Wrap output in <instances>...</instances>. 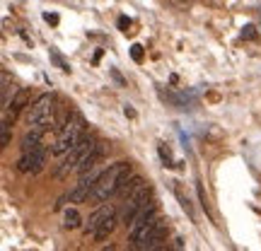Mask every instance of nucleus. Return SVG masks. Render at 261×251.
Here are the masks:
<instances>
[{
	"label": "nucleus",
	"instance_id": "obj_15",
	"mask_svg": "<svg viewBox=\"0 0 261 251\" xmlns=\"http://www.w3.org/2000/svg\"><path fill=\"white\" fill-rule=\"evenodd\" d=\"M44 22H46V24H51V27H56L58 22H61V17H58L56 12H44Z\"/></svg>",
	"mask_w": 261,
	"mask_h": 251
},
{
	"label": "nucleus",
	"instance_id": "obj_14",
	"mask_svg": "<svg viewBox=\"0 0 261 251\" xmlns=\"http://www.w3.org/2000/svg\"><path fill=\"white\" fill-rule=\"evenodd\" d=\"M242 39L254 41V39H256V27H254V24H244V27H242Z\"/></svg>",
	"mask_w": 261,
	"mask_h": 251
},
{
	"label": "nucleus",
	"instance_id": "obj_18",
	"mask_svg": "<svg viewBox=\"0 0 261 251\" xmlns=\"http://www.w3.org/2000/svg\"><path fill=\"white\" fill-rule=\"evenodd\" d=\"M123 114H126L128 119H136V109H133V106H123Z\"/></svg>",
	"mask_w": 261,
	"mask_h": 251
},
{
	"label": "nucleus",
	"instance_id": "obj_21",
	"mask_svg": "<svg viewBox=\"0 0 261 251\" xmlns=\"http://www.w3.org/2000/svg\"><path fill=\"white\" fill-rule=\"evenodd\" d=\"M99 251H114V246L109 244V246H104V249H99Z\"/></svg>",
	"mask_w": 261,
	"mask_h": 251
},
{
	"label": "nucleus",
	"instance_id": "obj_5",
	"mask_svg": "<svg viewBox=\"0 0 261 251\" xmlns=\"http://www.w3.org/2000/svg\"><path fill=\"white\" fill-rule=\"evenodd\" d=\"M44 164H46V148L41 145V148H37L34 152H24L17 162V169L19 172H32V174H37V172L44 169Z\"/></svg>",
	"mask_w": 261,
	"mask_h": 251
},
{
	"label": "nucleus",
	"instance_id": "obj_20",
	"mask_svg": "<svg viewBox=\"0 0 261 251\" xmlns=\"http://www.w3.org/2000/svg\"><path fill=\"white\" fill-rule=\"evenodd\" d=\"M152 251H169V249L165 246V244H162V246H158V249H152Z\"/></svg>",
	"mask_w": 261,
	"mask_h": 251
},
{
	"label": "nucleus",
	"instance_id": "obj_19",
	"mask_svg": "<svg viewBox=\"0 0 261 251\" xmlns=\"http://www.w3.org/2000/svg\"><path fill=\"white\" fill-rule=\"evenodd\" d=\"M114 80H116V82H119V85H123V77H121V75H119V73H116V70H114Z\"/></svg>",
	"mask_w": 261,
	"mask_h": 251
},
{
	"label": "nucleus",
	"instance_id": "obj_4",
	"mask_svg": "<svg viewBox=\"0 0 261 251\" xmlns=\"http://www.w3.org/2000/svg\"><path fill=\"white\" fill-rule=\"evenodd\" d=\"M99 177H102V172H97V167L83 172V177H80V181H77L75 188L70 191L68 201H70V203H85V201H90V193H92V188Z\"/></svg>",
	"mask_w": 261,
	"mask_h": 251
},
{
	"label": "nucleus",
	"instance_id": "obj_9",
	"mask_svg": "<svg viewBox=\"0 0 261 251\" xmlns=\"http://www.w3.org/2000/svg\"><path fill=\"white\" fill-rule=\"evenodd\" d=\"M114 227H116V215H112V217H107V220H104V222L99 225L97 230H94L92 239H94V242H104V239H107V237H109V234L114 232Z\"/></svg>",
	"mask_w": 261,
	"mask_h": 251
},
{
	"label": "nucleus",
	"instance_id": "obj_12",
	"mask_svg": "<svg viewBox=\"0 0 261 251\" xmlns=\"http://www.w3.org/2000/svg\"><path fill=\"white\" fill-rule=\"evenodd\" d=\"M177 198H179V203H181V208H184V210L189 213V217L194 220L196 215H194V208H191V203H189V198H184V193H181V191H177Z\"/></svg>",
	"mask_w": 261,
	"mask_h": 251
},
{
	"label": "nucleus",
	"instance_id": "obj_11",
	"mask_svg": "<svg viewBox=\"0 0 261 251\" xmlns=\"http://www.w3.org/2000/svg\"><path fill=\"white\" fill-rule=\"evenodd\" d=\"M48 58H51V61H54V63H56L58 68L63 70V73H70V63H68V61H65L61 53H58L56 48H51V51H48Z\"/></svg>",
	"mask_w": 261,
	"mask_h": 251
},
{
	"label": "nucleus",
	"instance_id": "obj_3",
	"mask_svg": "<svg viewBox=\"0 0 261 251\" xmlns=\"http://www.w3.org/2000/svg\"><path fill=\"white\" fill-rule=\"evenodd\" d=\"M54 109H56V99L51 94H39L27 109V123L32 128L46 130L48 123L54 126Z\"/></svg>",
	"mask_w": 261,
	"mask_h": 251
},
{
	"label": "nucleus",
	"instance_id": "obj_17",
	"mask_svg": "<svg viewBox=\"0 0 261 251\" xmlns=\"http://www.w3.org/2000/svg\"><path fill=\"white\" fill-rule=\"evenodd\" d=\"M128 27H130V19L128 17H119V29H121V32H128Z\"/></svg>",
	"mask_w": 261,
	"mask_h": 251
},
{
	"label": "nucleus",
	"instance_id": "obj_6",
	"mask_svg": "<svg viewBox=\"0 0 261 251\" xmlns=\"http://www.w3.org/2000/svg\"><path fill=\"white\" fill-rule=\"evenodd\" d=\"M112 215H116V208H114V203H104L99 205L97 210H94L92 215H90V220H87V225H85V237H90V234H94V230L99 227V225L107 220V217H112Z\"/></svg>",
	"mask_w": 261,
	"mask_h": 251
},
{
	"label": "nucleus",
	"instance_id": "obj_8",
	"mask_svg": "<svg viewBox=\"0 0 261 251\" xmlns=\"http://www.w3.org/2000/svg\"><path fill=\"white\" fill-rule=\"evenodd\" d=\"M27 102H29V90H27V87H19L17 92L12 94V102H10L8 111L19 114L22 109H24V106H27Z\"/></svg>",
	"mask_w": 261,
	"mask_h": 251
},
{
	"label": "nucleus",
	"instance_id": "obj_2",
	"mask_svg": "<svg viewBox=\"0 0 261 251\" xmlns=\"http://www.w3.org/2000/svg\"><path fill=\"white\" fill-rule=\"evenodd\" d=\"M85 138V119L80 111H73L70 119L65 121V126L58 130V138L54 143V152L56 155H65Z\"/></svg>",
	"mask_w": 261,
	"mask_h": 251
},
{
	"label": "nucleus",
	"instance_id": "obj_13",
	"mask_svg": "<svg viewBox=\"0 0 261 251\" xmlns=\"http://www.w3.org/2000/svg\"><path fill=\"white\" fill-rule=\"evenodd\" d=\"M143 56H145V53H143V46H140V44H133V46H130V58H133L136 63H143Z\"/></svg>",
	"mask_w": 261,
	"mask_h": 251
},
{
	"label": "nucleus",
	"instance_id": "obj_1",
	"mask_svg": "<svg viewBox=\"0 0 261 251\" xmlns=\"http://www.w3.org/2000/svg\"><path fill=\"white\" fill-rule=\"evenodd\" d=\"M130 177V162H116L112 167L102 172V177L97 179L92 193H90V205H104L112 196L119 193V188L126 179Z\"/></svg>",
	"mask_w": 261,
	"mask_h": 251
},
{
	"label": "nucleus",
	"instance_id": "obj_10",
	"mask_svg": "<svg viewBox=\"0 0 261 251\" xmlns=\"http://www.w3.org/2000/svg\"><path fill=\"white\" fill-rule=\"evenodd\" d=\"M63 225H65V230H77L83 225V217H80V213L75 208H68L63 213Z\"/></svg>",
	"mask_w": 261,
	"mask_h": 251
},
{
	"label": "nucleus",
	"instance_id": "obj_7",
	"mask_svg": "<svg viewBox=\"0 0 261 251\" xmlns=\"http://www.w3.org/2000/svg\"><path fill=\"white\" fill-rule=\"evenodd\" d=\"M165 237H167V230H165V222L160 220L158 227L150 232V237L143 242V246H140L138 251H152V249H158V246H162L165 244Z\"/></svg>",
	"mask_w": 261,
	"mask_h": 251
},
{
	"label": "nucleus",
	"instance_id": "obj_16",
	"mask_svg": "<svg viewBox=\"0 0 261 251\" xmlns=\"http://www.w3.org/2000/svg\"><path fill=\"white\" fill-rule=\"evenodd\" d=\"M160 157L165 159V164H167V167H172V152H169V148L160 145Z\"/></svg>",
	"mask_w": 261,
	"mask_h": 251
}]
</instances>
